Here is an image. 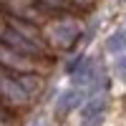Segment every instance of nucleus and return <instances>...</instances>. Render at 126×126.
I'll return each instance as SVG.
<instances>
[{"label":"nucleus","mask_w":126,"mask_h":126,"mask_svg":"<svg viewBox=\"0 0 126 126\" xmlns=\"http://www.w3.org/2000/svg\"><path fill=\"white\" fill-rule=\"evenodd\" d=\"M0 66L15 71V73H33L35 71V63L30 61V56L18 53L15 48H10L5 43H0Z\"/></svg>","instance_id":"f257e3e1"},{"label":"nucleus","mask_w":126,"mask_h":126,"mask_svg":"<svg viewBox=\"0 0 126 126\" xmlns=\"http://www.w3.org/2000/svg\"><path fill=\"white\" fill-rule=\"evenodd\" d=\"M0 98L13 103V106H20V103H25L30 96H28V91L23 88L20 81H13L10 76H0Z\"/></svg>","instance_id":"f03ea898"},{"label":"nucleus","mask_w":126,"mask_h":126,"mask_svg":"<svg viewBox=\"0 0 126 126\" xmlns=\"http://www.w3.org/2000/svg\"><path fill=\"white\" fill-rule=\"evenodd\" d=\"M8 124H10V119L5 116V113H3V111H0V126H8Z\"/></svg>","instance_id":"7ed1b4c3"}]
</instances>
